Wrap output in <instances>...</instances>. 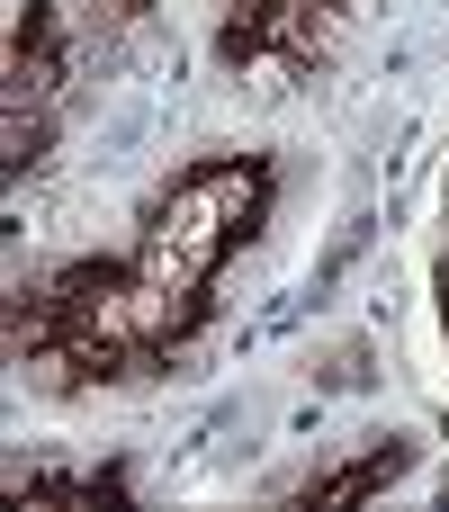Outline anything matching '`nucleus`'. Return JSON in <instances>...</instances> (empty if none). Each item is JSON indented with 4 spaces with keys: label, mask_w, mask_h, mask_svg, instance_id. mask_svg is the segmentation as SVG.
I'll return each instance as SVG.
<instances>
[{
    "label": "nucleus",
    "mask_w": 449,
    "mask_h": 512,
    "mask_svg": "<svg viewBox=\"0 0 449 512\" xmlns=\"http://www.w3.org/2000/svg\"><path fill=\"white\" fill-rule=\"evenodd\" d=\"M441 288H449V270H441Z\"/></svg>",
    "instance_id": "nucleus-2"
},
{
    "label": "nucleus",
    "mask_w": 449,
    "mask_h": 512,
    "mask_svg": "<svg viewBox=\"0 0 449 512\" xmlns=\"http://www.w3.org/2000/svg\"><path fill=\"white\" fill-rule=\"evenodd\" d=\"M261 198H270V180H261L252 162H216V171L180 180V189L162 198L153 234H144V279H171V288H198V279L216 270V252H225L234 234H252Z\"/></svg>",
    "instance_id": "nucleus-1"
}]
</instances>
